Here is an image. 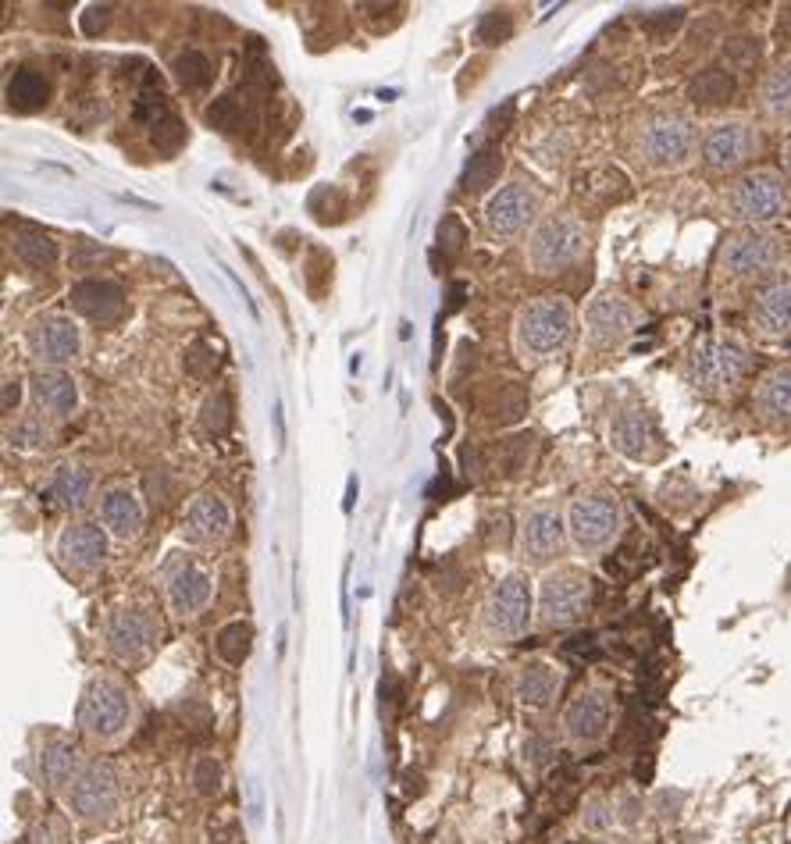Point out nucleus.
<instances>
[{
	"label": "nucleus",
	"mask_w": 791,
	"mask_h": 844,
	"mask_svg": "<svg viewBox=\"0 0 791 844\" xmlns=\"http://www.w3.org/2000/svg\"><path fill=\"white\" fill-rule=\"evenodd\" d=\"M699 132L685 107H649L631 122L628 154L649 175H677L699 161Z\"/></svg>",
	"instance_id": "nucleus-1"
},
{
	"label": "nucleus",
	"mask_w": 791,
	"mask_h": 844,
	"mask_svg": "<svg viewBox=\"0 0 791 844\" xmlns=\"http://www.w3.org/2000/svg\"><path fill=\"white\" fill-rule=\"evenodd\" d=\"M717 207L734 228H774L791 214V182L781 168L756 164L720 189Z\"/></svg>",
	"instance_id": "nucleus-2"
},
{
	"label": "nucleus",
	"mask_w": 791,
	"mask_h": 844,
	"mask_svg": "<svg viewBox=\"0 0 791 844\" xmlns=\"http://www.w3.org/2000/svg\"><path fill=\"white\" fill-rule=\"evenodd\" d=\"M788 264V246L774 228H734L717 246L713 275L720 285L742 289V285H763L781 275Z\"/></svg>",
	"instance_id": "nucleus-3"
},
{
	"label": "nucleus",
	"mask_w": 791,
	"mask_h": 844,
	"mask_svg": "<svg viewBox=\"0 0 791 844\" xmlns=\"http://www.w3.org/2000/svg\"><path fill=\"white\" fill-rule=\"evenodd\" d=\"M578 332V314H574V303L567 296H535L517 310L514 321V346L517 357L524 364H546L556 360L563 349L574 342Z\"/></svg>",
	"instance_id": "nucleus-4"
},
{
	"label": "nucleus",
	"mask_w": 791,
	"mask_h": 844,
	"mask_svg": "<svg viewBox=\"0 0 791 844\" xmlns=\"http://www.w3.org/2000/svg\"><path fill=\"white\" fill-rule=\"evenodd\" d=\"M75 727L86 741L100 748L122 745L136 727V698L125 681L111 674H97L86 681L75 709Z\"/></svg>",
	"instance_id": "nucleus-5"
},
{
	"label": "nucleus",
	"mask_w": 791,
	"mask_h": 844,
	"mask_svg": "<svg viewBox=\"0 0 791 844\" xmlns=\"http://www.w3.org/2000/svg\"><path fill=\"white\" fill-rule=\"evenodd\" d=\"M763 154V129L745 114H720L699 132V164L713 179H734Z\"/></svg>",
	"instance_id": "nucleus-6"
},
{
	"label": "nucleus",
	"mask_w": 791,
	"mask_h": 844,
	"mask_svg": "<svg viewBox=\"0 0 791 844\" xmlns=\"http://www.w3.org/2000/svg\"><path fill=\"white\" fill-rule=\"evenodd\" d=\"M752 371V349L731 335H706L685 357V382L713 399L731 396Z\"/></svg>",
	"instance_id": "nucleus-7"
},
{
	"label": "nucleus",
	"mask_w": 791,
	"mask_h": 844,
	"mask_svg": "<svg viewBox=\"0 0 791 844\" xmlns=\"http://www.w3.org/2000/svg\"><path fill=\"white\" fill-rule=\"evenodd\" d=\"M588 239H592V232H588L585 218H578L574 211L546 214V218L528 232L524 260H528V268L542 278L563 275V271H571L574 264L585 260Z\"/></svg>",
	"instance_id": "nucleus-8"
},
{
	"label": "nucleus",
	"mask_w": 791,
	"mask_h": 844,
	"mask_svg": "<svg viewBox=\"0 0 791 844\" xmlns=\"http://www.w3.org/2000/svg\"><path fill=\"white\" fill-rule=\"evenodd\" d=\"M624 531V506L610 488H585L567 503V535L581 556H603Z\"/></svg>",
	"instance_id": "nucleus-9"
},
{
	"label": "nucleus",
	"mask_w": 791,
	"mask_h": 844,
	"mask_svg": "<svg viewBox=\"0 0 791 844\" xmlns=\"http://www.w3.org/2000/svg\"><path fill=\"white\" fill-rule=\"evenodd\" d=\"M75 823L82 827H107L122 809V777L107 759H86L82 773L61 798Z\"/></svg>",
	"instance_id": "nucleus-10"
},
{
	"label": "nucleus",
	"mask_w": 791,
	"mask_h": 844,
	"mask_svg": "<svg viewBox=\"0 0 791 844\" xmlns=\"http://www.w3.org/2000/svg\"><path fill=\"white\" fill-rule=\"evenodd\" d=\"M596 599V585L592 577L578 567H556L539 581V595H535V624L539 627H574L585 620Z\"/></svg>",
	"instance_id": "nucleus-11"
},
{
	"label": "nucleus",
	"mask_w": 791,
	"mask_h": 844,
	"mask_svg": "<svg viewBox=\"0 0 791 844\" xmlns=\"http://www.w3.org/2000/svg\"><path fill=\"white\" fill-rule=\"evenodd\" d=\"M617 720V698L606 684H585L560 716V734L574 748H599Z\"/></svg>",
	"instance_id": "nucleus-12"
},
{
	"label": "nucleus",
	"mask_w": 791,
	"mask_h": 844,
	"mask_svg": "<svg viewBox=\"0 0 791 844\" xmlns=\"http://www.w3.org/2000/svg\"><path fill=\"white\" fill-rule=\"evenodd\" d=\"M535 620V602L524 574H506L492 585V592L482 602V631L492 642H514L524 638Z\"/></svg>",
	"instance_id": "nucleus-13"
},
{
	"label": "nucleus",
	"mask_w": 791,
	"mask_h": 844,
	"mask_svg": "<svg viewBox=\"0 0 791 844\" xmlns=\"http://www.w3.org/2000/svg\"><path fill=\"white\" fill-rule=\"evenodd\" d=\"M546 196L531 182H506L485 200V228L496 239H517L542 221Z\"/></svg>",
	"instance_id": "nucleus-14"
},
{
	"label": "nucleus",
	"mask_w": 791,
	"mask_h": 844,
	"mask_svg": "<svg viewBox=\"0 0 791 844\" xmlns=\"http://www.w3.org/2000/svg\"><path fill=\"white\" fill-rule=\"evenodd\" d=\"M571 545L567 535V510L556 503H535L524 510L521 528H517V552L528 567H546L563 549Z\"/></svg>",
	"instance_id": "nucleus-15"
},
{
	"label": "nucleus",
	"mask_w": 791,
	"mask_h": 844,
	"mask_svg": "<svg viewBox=\"0 0 791 844\" xmlns=\"http://www.w3.org/2000/svg\"><path fill=\"white\" fill-rule=\"evenodd\" d=\"M642 325V310L620 289H603L585 307V342L592 349H613Z\"/></svg>",
	"instance_id": "nucleus-16"
},
{
	"label": "nucleus",
	"mask_w": 791,
	"mask_h": 844,
	"mask_svg": "<svg viewBox=\"0 0 791 844\" xmlns=\"http://www.w3.org/2000/svg\"><path fill=\"white\" fill-rule=\"evenodd\" d=\"M25 349L40 367L65 371L82 353V328L68 314H43L25 328Z\"/></svg>",
	"instance_id": "nucleus-17"
},
{
	"label": "nucleus",
	"mask_w": 791,
	"mask_h": 844,
	"mask_svg": "<svg viewBox=\"0 0 791 844\" xmlns=\"http://www.w3.org/2000/svg\"><path fill=\"white\" fill-rule=\"evenodd\" d=\"M104 642L107 652L125 666H136L143 659H150V652L161 642V627L150 617L143 606H125L118 609L115 617L107 620L104 627Z\"/></svg>",
	"instance_id": "nucleus-18"
},
{
	"label": "nucleus",
	"mask_w": 791,
	"mask_h": 844,
	"mask_svg": "<svg viewBox=\"0 0 791 844\" xmlns=\"http://www.w3.org/2000/svg\"><path fill=\"white\" fill-rule=\"evenodd\" d=\"M749 328L763 342L791 339V271L763 282L749 300Z\"/></svg>",
	"instance_id": "nucleus-19"
},
{
	"label": "nucleus",
	"mask_w": 791,
	"mask_h": 844,
	"mask_svg": "<svg viewBox=\"0 0 791 844\" xmlns=\"http://www.w3.org/2000/svg\"><path fill=\"white\" fill-rule=\"evenodd\" d=\"M610 446L620 456L638 463H653L663 456V435L656 417L645 406H624L610 424Z\"/></svg>",
	"instance_id": "nucleus-20"
},
{
	"label": "nucleus",
	"mask_w": 791,
	"mask_h": 844,
	"mask_svg": "<svg viewBox=\"0 0 791 844\" xmlns=\"http://www.w3.org/2000/svg\"><path fill=\"white\" fill-rule=\"evenodd\" d=\"M107 531L100 520H72L65 531L58 535V560L65 570L79 577L100 574L107 560Z\"/></svg>",
	"instance_id": "nucleus-21"
},
{
	"label": "nucleus",
	"mask_w": 791,
	"mask_h": 844,
	"mask_svg": "<svg viewBox=\"0 0 791 844\" xmlns=\"http://www.w3.org/2000/svg\"><path fill=\"white\" fill-rule=\"evenodd\" d=\"M182 535L193 545H221L232 535V506L221 492H196L182 510Z\"/></svg>",
	"instance_id": "nucleus-22"
},
{
	"label": "nucleus",
	"mask_w": 791,
	"mask_h": 844,
	"mask_svg": "<svg viewBox=\"0 0 791 844\" xmlns=\"http://www.w3.org/2000/svg\"><path fill=\"white\" fill-rule=\"evenodd\" d=\"M164 599H168L172 617L179 620L196 617V613H204L211 606L214 577L200 563H179V567H172L168 581H164Z\"/></svg>",
	"instance_id": "nucleus-23"
},
{
	"label": "nucleus",
	"mask_w": 791,
	"mask_h": 844,
	"mask_svg": "<svg viewBox=\"0 0 791 844\" xmlns=\"http://www.w3.org/2000/svg\"><path fill=\"white\" fill-rule=\"evenodd\" d=\"M756 111L767 129L791 132V54L777 57L774 65L759 75Z\"/></svg>",
	"instance_id": "nucleus-24"
},
{
	"label": "nucleus",
	"mask_w": 791,
	"mask_h": 844,
	"mask_svg": "<svg viewBox=\"0 0 791 844\" xmlns=\"http://www.w3.org/2000/svg\"><path fill=\"white\" fill-rule=\"evenodd\" d=\"M143 499L132 485H111L100 492V524L111 538L118 542H136L139 531H143Z\"/></svg>",
	"instance_id": "nucleus-25"
},
{
	"label": "nucleus",
	"mask_w": 791,
	"mask_h": 844,
	"mask_svg": "<svg viewBox=\"0 0 791 844\" xmlns=\"http://www.w3.org/2000/svg\"><path fill=\"white\" fill-rule=\"evenodd\" d=\"M75 314H82L93 325H115L125 314V289L111 278H82L68 293Z\"/></svg>",
	"instance_id": "nucleus-26"
},
{
	"label": "nucleus",
	"mask_w": 791,
	"mask_h": 844,
	"mask_svg": "<svg viewBox=\"0 0 791 844\" xmlns=\"http://www.w3.org/2000/svg\"><path fill=\"white\" fill-rule=\"evenodd\" d=\"M29 392H33V403L40 410V417H50V421H65V417L75 414V406H79V385H75V378L68 371L40 367L29 378Z\"/></svg>",
	"instance_id": "nucleus-27"
},
{
	"label": "nucleus",
	"mask_w": 791,
	"mask_h": 844,
	"mask_svg": "<svg viewBox=\"0 0 791 844\" xmlns=\"http://www.w3.org/2000/svg\"><path fill=\"white\" fill-rule=\"evenodd\" d=\"M752 410L770 428H791V364L770 367L752 389Z\"/></svg>",
	"instance_id": "nucleus-28"
},
{
	"label": "nucleus",
	"mask_w": 791,
	"mask_h": 844,
	"mask_svg": "<svg viewBox=\"0 0 791 844\" xmlns=\"http://www.w3.org/2000/svg\"><path fill=\"white\" fill-rule=\"evenodd\" d=\"M97 492V478L82 463H61L47 481V499L65 513H82Z\"/></svg>",
	"instance_id": "nucleus-29"
},
{
	"label": "nucleus",
	"mask_w": 791,
	"mask_h": 844,
	"mask_svg": "<svg viewBox=\"0 0 791 844\" xmlns=\"http://www.w3.org/2000/svg\"><path fill=\"white\" fill-rule=\"evenodd\" d=\"M563 674L549 663H524L514 677V698L528 709H549L560 695Z\"/></svg>",
	"instance_id": "nucleus-30"
},
{
	"label": "nucleus",
	"mask_w": 791,
	"mask_h": 844,
	"mask_svg": "<svg viewBox=\"0 0 791 844\" xmlns=\"http://www.w3.org/2000/svg\"><path fill=\"white\" fill-rule=\"evenodd\" d=\"M82 766H86V759H82L79 748H75L72 741H50V745L40 752V773H43V780H47V788L58 798L68 795V788L75 784Z\"/></svg>",
	"instance_id": "nucleus-31"
},
{
	"label": "nucleus",
	"mask_w": 791,
	"mask_h": 844,
	"mask_svg": "<svg viewBox=\"0 0 791 844\" xmlns=\"http://www.w3.org/2000/svg\"><path fill=\"white\" fill-rule=\"evenodd\" d=\"M738 93V79L734 72H727L724 65L717 68H702L699 75H692L688 82V100L699 107H727Z\"/></svg>",
	"instance_id": "nucleus-32"
},
{
	"label": "nucleus",
	"mask_w": 791,
	"mask_h": 844,
	"mask_svg": "<svg viewBox=\"0 0 791 844\" xmlns=\"http://www.w3.org/2000/svg\"><path fill=\"white\" fill-rule=\"evenodd\" d=\"M50 100V82L36 68H18L8 79V104L15 111H40Z\"/></svg>",
	"instance_id": "nucleus-33"
},
{
	"label": "nucleus",
	"mask_w": 791,
	"mask_h": 844,
	"mask_svg": "<svg viewBox=\"0 0 791 844\" xmlns=\"http://www.w3.org/2000/svg\"><path fill=\"white\" fill-rule=\"evenodd\" d=\"M11 250H15V257L22 260L25 268H54L61 257V246L54 236H47V232H33V228H25V232H18L15 243H11Z\"/></svg>",
	"instance_id": "nucleus-34"
},
{
	"label": "nucleus",
	"mask_w": 791,
	"mask_h": 844,
	"mask_svg": "<svg viewBox=\"0 0 791 844\" xmlns=\"http://www.w3.org/2000/svg\"><path fill=\"white\" fill-rule=\"evenodd\" d=\"M250 649H253V627L246 620H232L214 638V652H218L221 663L229 666H243L250 659Z\"/></svg>",
	"instance_id": "nucleus-35"
},
{
	"label": "nucleus",
	"mask_w": 791,
	"mask_h": 844,
	"mask_svg": "<svg viewBox=\"0 0 791 844\" xmlns=\"http://www.w3.org/2000/svg\"><path fill=\"white\" fill-rule=\"evenodd\" d=\"M499 171H503V154H499V147H482L471 161H467L464 182H460V186H464L467 193H482V189H489L492 182L499 179Z\"/></svg>",
	"instance_id": "nucleus-36"
},
{
	"label": "nucleus",
	"mask_w": 791,
	"mask_h": 844,
	"mask_svg": "<svg viewBox=\"0 0 791 844\" xmlns=\"http://www.w3.org/2000/svg\"><path fill=\"white\" fill-rule=\"evenodd\" d=\"M172 72L182 90H204L207 82H211V61L200 50H186V54L175 57Z\"/></svg>",
	"instance_id": "nucleus-37"
},
{
	"label": "nucleus",
	"mask_w": 791,
	"mask_h": 844,
	"mask_svg": "<svg viewBox=\"0 0 791 844\" xmlns=\"http://www.w3.org/2000/svg\"><path fill=\"white\" fill-rule=\"evenodd\" d=\"M50 439H54V431H50V424L43 417H22L8 431V442L18 449H47Z\"/></svg>",
	"instance_id": "nucleus-38"
},
{
	"label": "nucleus",
	"mask_w": 791,
	"mask_h": 844,
	"mask_svg": "<svg viewBox=\"0 0 791 844\" xmlns=\"http://www.w3.org/2000/svg\"><path fill=\"white\" fill-rule=\"evenodd\" d=\"M581 827L588 834H610L617 827V805L606 795H592L585 802V809H581Z\"/></svg>",
	"instance_id": "nucleus-39"
},
{
	"label": "nucleus",
	"mask_w": 791,
	"mask_h": 844,
	"mask_svg": "<svg viewBox=\"0 0 791 844\" xmlns=\"http://www.w3.org/2000/svg\"><path fill=\"white\" fill-rule=\"evenodd\" d=\"M759 54H763V43L756 36H731L724 43V68L727 72H745V68L756 65Z\"/></svg>",
	"instance_id": "nucleus-40"
},
{
	"label": "nucleus",
	"mask_w": 791,
	"mask_h": 844,
	"mask_svg": "<svg viewBox=\"0 0 791 844\" xmlns=\"http://www.w3.org/2000/svg\"><path fill=\"white\" fill-rule=\"evenodd\" d=\"M232 424V406H229V396L225 392H214V396L204 399V406H200V428L207 431V435H225Z\"/></svg>",
	"instance_id": "nucleus-41"
},
{
	"label": "nucleus",
	"mask_w": 791,
	"mask_h": 844,
	"mask_svg": "<svg viewBox=\"0 0 791 844\" xmlns=\"http://www.w3.org/2000/svg\"><path fill=\"white\" fill-rule=\"evenodd\" d=\"M221 763L214 759V755H200L193 763V773H189V780H193V791L200 798H214L221 791Z\"/></svg>",
	"instance_id": "nucleus-42"
},
{
	"label": "nucleus",
	"mask_w": 791,
	"mask_h": 844,
	"mask_svg": "<svg viewBox=\"0 0 791 844\" xmlns=\"http://www.w3.org/2000/svg\"><path fill=\"white\" fill-rule=\"evenodd\" d=\"M510 33H514V18H510V11H485L478 29H474V40L482 43V47H496V43H503Z\"/></svg>",
	"instance_id": "nucleus-43"
},
{
	"label": "nucleus",
	"mask_w": 791,
	"mask_h": 844,
	"mask_svg": "<svg viewBox=\"0 0 791 844\" xmlns=\"http://www.w3.org/2000/svg\"><path fill=\"white\" fill-rule=\"evenodd\" d=\"M207 122L214 125V129H236V122H239V107H236V100L232 97H221V100H214L211 107H207Z\"/></svg>",
	"instance_id": "nucleus-44"
},
{
	"label": "nucleus",
	"mask_w": 791,
	"mask_h": 844,
	"mask_svg": "<svg viewBox=\"0 0 791 844\" xmlns=\"http://www.w3.org/2000/svg\"><path fill=\"white\" fill-rule=\"evenodd\" d=\"M549 759H553V741L531 734V738L524 741V763L535 766V770H542V766H549Z\"/></svg>",
	"instance_id": "nucleus-45"
},
{
	"label": "nucleus",
	"mask_w": 791,
	"mask_h": 844,
	"mask_svg": "<svg viewBox=\"0 0 791 844\" xmlns=\"http://www.w3.org/2000/svg\"><path fill=\"white\" fill-rule=\"evenodd\" d=\"M681 802H685V795H681V791H660V795L653 798V812L660 816V820H677Z\"/></svg>",
	"instance_id": "nucleus-46"
},
{
	"label": "nucleus",
	"mask_w": 791,
	"mask_h": 844,
	"mask_svg": "<svg viewBox=\"0 0 791 844\" xmlns=\"http://www.w3.org/2000/svg\"><path fill=\"white\" fill-rule=\"evenodd\" d=\"M154 143L161 150H175V143H179L182 136H186V129H182L179 122H175V118H168V122H161V125H154Z\"/></svg>",
	"instance_id": "nucleus-47"
},
{
	"label": "nucleus",
	"mask_w": 791,
	"mask_h": 844,
	"mask_svg": "<svg viewBox=\"0 0 791 844\" xmlns=\"http://www.w3.org/2000/svg\"><path fill=\"white\" fill-rule=\"evenodd\" d=\"M186 367L196 374V378H204L207 371L214 367V357H211V349L204 346V342H193V349H189V357H186Z\"/></svg>",
	"instance_id": "nucleus-48"
},
{
	"label": "nucleus",
	"mask_w": 791,
	"mask_h": 844,
	"mask_svg": "<svg viewBox=\"0 0 791 844\" xmlns=\"http://www.w3.org/2000/svg\"><path fill=\"white\" fill-rule=\"evenodd\" d=\"M18 403H22V378H4V399H0V410H4V417H11L18 410Z\"/></svg>",
	"instance_id": "nucleus-49"
},
{
	"label": "nucleus",
	"mask_w": 791,
	"mask_h": 844,
	"mask_svg": "<svg viewBox=\"0 0 791 844\" xmlns=\"http://www.w3.org/2000/svg\"><path fill=\"white\" fill-rule=\"evenodd\" d=\"M439 243H446V250H460V243H464V228L453 214L439 225Z\"/></svg>",
	"instance_id": "nucleus-50"
},
{
	"label": "nucleus",
	"mask_w": 791,
	"mask_h": 844,
	"mask_svg": "<svg viewBox=\"0 0 791 844\" xmlns=\"http://www.w3.org/2000/svg\"><path fill=\"white\" fill-rule=\"evenodd\" d=\"M617 805V823H638L642 820V805L635 802V798H620V802H613Z\"/></svg>",
	"instance_id": "nucleus-51"
},
{
	"label": "nucleus",
	"mask_w": 791,
	"mask_h": 844,
	"mask_svg": "<svg viewBox=\"0 0 791 844\" xmlns=\"http://www.w3.org/2000/svg\"><path fill=\"white\" fill-rule=\"evenodd\" d=\"M107 18H111V8H90L86 11V18H82V29L90 36H97V29H104Z\"/></svg>",
	"instance_id": "nucleus-52"
},
{
	"label": "nucleus",
	"mask_w": 791,
	"mask_h": 844,
	"mask_svg": "<svg viewBox=\"0 0 791 844\" xmlns=\"http://www.w3.org/2000/svg\"><path fill=\"white\" fill-rule=\"evenodd\" d=\"M777 40H781L784 47L791 50V8L781 11V22H777Z\"/></svg>",
	"instance_id": "nucleus-53"
},
{
	"label": "nucleus",
	"mask_w": 791,
	"mask_h": 844,
	"mask_svg": "<svg viewBox=\"0 0 791 844\" xmlns=\"http://www.w3.org/2000/svg\"><path fill=\"white\" fill-rule=\"evenodd\" d=\"M781 175L791 182V136L784 139V147H781Z\"/></svg>",
	"instance_id": "nucleus-54"
},
{
	"label": "nucleus",
	"mask_w": 791,
	"mask_h": 844,
	"mask_svg": "<svg viewBox=\"0 0 791 844\" xmlns=\"http://www.w3.org/2000/svg\"><path fill=\"white\" fill-rule=\"evenodd\" d=\"M788 268H791V246H788Z\"/></svg>",
	"instance_id": "nucleus-55"
},
{
	"label": "nucleus",
	"mask_w": 791,
	"mask_h": 844,
	"mask_svg": "<svg viewBox=\"0 0 791 844\" xmlns=\"http://www.w3.org/2000/svg\"><path fill=\"white\" fill-rule=\"evenodd\" d=\"M592 844H610V841H592Z\"/></svg>",
	"instance_id": "nucleus-56"
}]
</instances>
